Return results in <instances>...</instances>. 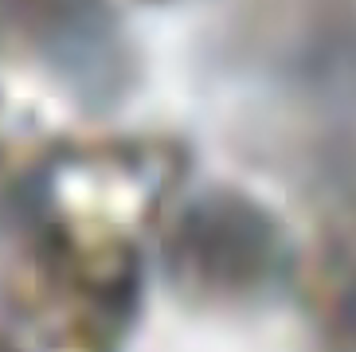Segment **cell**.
<instances>
[{
	"instance_id": "6da1fadb",
	"label": "cell",
	"mask_w": 356,
	"mask_h": 352,
	"mask_svg": "<svg viewBox=\"0 0 356 352\" xmlns=\"http://www.w3.org/2000/svg\"><path fill=\"white\" fill-rule=\"evenodd\" d=\"M290 266L282 219L247 192L220 188L196 200L172 235V274L204 301H259L282 286Z\"/></svg>"
},
{
	"instance_id": "7a4b0ae2",
	"label": "cell",
	"mask_w": 356,
	"mask_h": 352,
	"mask_svg": "<svg viewBox=\"0 0 356 352\" xmlns=\"http://www.w3.org/2000/svg\"><path fill=\"white\" fill-rule=\"evenodd\" d=\"M317 313L329 352H356V223L333 243L317 274Z\"/></svg>"
}]
</instances>
